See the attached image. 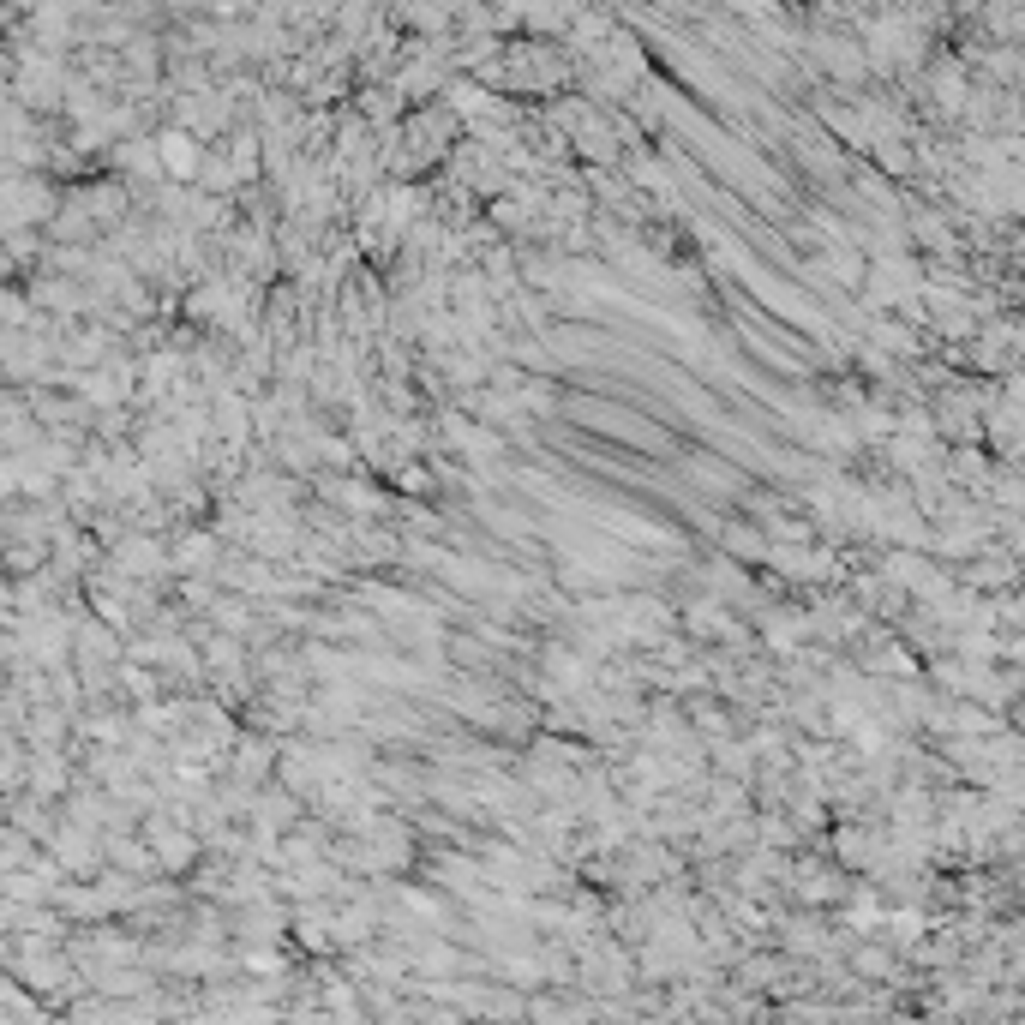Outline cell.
<instances>
[{"label":"cell","mask_w":1025,"mask_h":1025,"mask_svg":"<svg viewBox=\"0 0 1025 1025\" xmlns=\"http://www.w3.org/2000/svg\"><path fill=\"white\" fill-rule=\"evenodd\" d=\"M156 144H162V168H168V180H180V186H198L210 144H204L192 126H174V132H162Z\"/></svg>","instance_id":"obj_1"},{"label":"cell","mask_w":1025,"mask_h":1025,"mask_svg":"<svg viewBox=\"0 0 1025 1025\" xmlns=\"http://www.w3.org/2000/svg\"><path fill=\"white\" fill-rule=\"evenodd\" d=\"M720 546H726L738 564H768V552H774V534H768L762 522H726V528H720Z\"/></svg>","instance_id":"obj_2"},{"label":"cell","mask_w":1025,"mask_h":1025,"mask_svg":"<svg viewBox=\"0 0 1025 1025\" xmlns=\"http://www.w3.org/2000/svg\"><path fill=\"white\" fill-rule=\"evenodd\" d=\"M780 948L798 960V954H822L828 948V930L822 918H780Z\"/></svg>","instance_id":"obj_3"},{"label":"cell","mask_w":1025,"mask_h":1025,"mask_svg":"<svg viewBox=\"0 0 1025 1025\" xmlns=\"http://www.w3.org/2000/svg\"><path fill=\"white\" fill-rule=\"evenodd\" d=\"M834 852H840V864H852V870H858V864H870V858H876V840H870L864 828H840Z\"/></svg>","instance_id":"obj_4"},{"label":"cell","mask_w":1025,"mask_h":1025,"mask_svg":"<svg viewBox=\"0 0 1025 1025\" xmlns=\"http://www.w3.org/2000/svg\"><path fill=\"white\" fill-rule=\"evenodd\" d=\"M690 474H696V486H708V492H738V474H732L726 462L696 456V462H690Z\"/></svg>","instance_id":"obj_5"},{"label":"cell","mask_w":1025,"mask_h":1025,"mask_svg":"<svg viewBox=\"0 0 1025 1025\" xmlns=\"http://www.w3.org/2000/svg\"><path fill=\"white\" fill-rule=\"evenodd\" d=\"M30 840H36V834H30L24 822L6 828V870H24V864H30Z\"/></svg>","instance_id":"obj_6"},{"label":"cell","mask_w":1025,"mask_h":1025,"mask_svg":"<svg viewBox=\"0 0 1025 1025\" xmlns=\"http://www.w3.org/2000/svg\"><path fill=\"white\" fill-rule=\"evenodd\" d=\"M828 270H834L840 282H858V258H852V252H834V264H828Z\"/></svg>","instance_id":"obj_7"}]
</instances>
